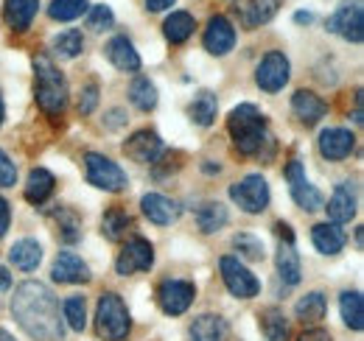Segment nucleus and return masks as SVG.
Returning a JSON list of instances; mask_svg holds the SVG:
<instances>
[{"mask_svg": "<svg viewBox=\"0 0 364 341\" xmlns=\"http://www.w3.org/2000/svg\"><path fill=\"white\" fill-rule=\"evenodd\" d=\"M140 207H143V215H146L149 221H154V224H160V227L174 224L177 215H180L177 202L168 199V196H163V193H146V196L140 199Z\"/></svg>", "mask_w": 364, "mask_h": 341, "instance_id": "a211bd4d", "label": "nucleus"}, {"mask_svg": "<svg viewBox=\"0 0 364 341\" xmlns=\"http://www.w3.org/2000/svg\"><path fill=\"white\" fill-rule=\"evenodd\" d=\"M95 325L101 339L107 341H124L132 330V319L129 310L124 305V299L118 294H101L98 308H95Z\"/></svg>", "mask_w": 364, "mask_h": 341, "instance_id": "20e7f679", "label": "nucleus"}, {"mask_svg": "<svg viewBox=\"0 0 364 341\" xmlns=\"http://www.w3.org/2000/svg\"><path fill=\"white\" fill-rule=\"evenodd\" d=\"M9 260L20 271H34L40 266V260H43V247L37 241H31V238H23L9 249Z\"/></svg>", "mask_w": 364, "mask_h": 341, "instance_id": "393cba45", "label": "nucleus"}, {"mask_svg": "<svg viewBox=\"0 0 364 341\" xmlns=\"http://www.w3.org/2000/svg\"><path fill=\"white\" fill-rule=\"evenodd\" d=\"M11 313L17 325L37 341H59L62 339V319H59V302L43 283H23L17 286L11 297Z\"/></svg>", "mask_w": 364, "mask_h": 341, "instance_id": "f257e3e1", "label": "nucleus"}, {"mask_svg": "<svg viewBox=\"0 0 364 341\" xmlns=\"http://www.w3.org/2000/svg\"><path fill=\"white\" fill-rule=\"evenodd\" d=\"M325 308H328L325 297L319 291H311V294H306V297L294 305V313H297V319L303 325H317V322L325 319Z\"/></svg>", "mask_w": 364, "mask_h": 341, "instance_id": "c756f323", "label": "nucleus"}, {"mask_svg": "<svg viewBox=\"0 0 364 341\" xmlns=\"http://www.w3.org/2000/svg\"><path fill=\"white\" fill-rule=\"evenodd\" d=\"M289 73H291L289 59H286L280 50H269V53L261 59L258 70H255V82H258V87H261L264 92H277V90L286 87Z\"/></svg>", "mask_w": 364, "mask_h": 341, "instance_id": "9d476101", "label": "nucleus"}, {"mask_svg": "<svg viewBox=\"0 0 364 341\" xmlns=\"http://www.w3.org/2000/svg\"><path fill=\"white\" fill-rule=\"evenodd\" d=\"M9 221H11V210H9V202L0 196V238L6 235V229H9Z\"/></svg>", "mask_w": 364, "mask_h": 341, "instance_id": "c03bdc74", "label": "nucleus"}, {"mask_svg": "<svg viewBox=\"0 0 364 341\" xmlns=\"http://www.w3.org/2000/svg\"><path fill=\"white\" fill-rule=\"evenodd\" d=\"M202 43H205V50L213 53V56H225V53H230L232 45H235V28H232V23H230L225 14L210 17Z\"/></svg>", "mask_w": 364, "mask_h": 341, "instance_id": "4468645a", "label": "nucleus"}, {"mask_svg": "<svg viewBox=\"0 0 364 341\" xmlns=\"http://www.w3.org/2000/svg\"><path fill=\"white\" fill-rule=\"evenodd\" d=\"M294 20H297V23H311L314 17H311L309 11H297V14H294Z\"/></svg>", "mask_w": 364, "mask_h": 341, "instance_id": "8fccbe9b", "label": "nucleus"}, {"mask_svg": "<svg viewBox=\"0 0 364 341\" xmlns=\"http://www.w3.org/2000/svg\"><path fill=\"white\" fill-rule=\"evenodd\" d=\"M353 146H356V137L348 129H325L319 134V154L325 160H345L350 157Z\"/></svg>", "mask_w": 364, "mask_h": 341, "instance_id": "f3484780", "label": "nucleus"}, {"mask_svg": "<svg viewBox=\"0 0 364 341\" xmlns=\"http://www.w3.org/2000/svg\"><path fill=\"white\" fill-rule=\"evenodd\" d=\"M274 232H277V238H280V241L294 244V232H291V227H289V224H283V221H280V224H274Z\"/></svg>", "mask_w": 364, "mask_h": 341, "instance_id": "49530a36", "label": "nucleus"}, {"mask_svg": "<svg viewBox=\"0 0 364 341\" xmlns=\"http://www.w3.org/2000/svg\"><path fill=\"white\" fill-rule=\"evenodd\" d=\"M193 28H196V20H193V14H188V11H171V14L166 17V23H163L166 40L174 45L185 43V40L193 34Z\"/></svg>", "mask_w": 364, "mask_h": 341, "instance_id": "cd10ccee", "label": "nucleus"}, {"mask_svg": "<svg viewBox=\"0 0 364 341\" xmlns=\"http://www.w3.org/2000/svg\"><path fill=\"white\" fill-rule=\"evenodd\" d=\"M53 280L68 283V286H79V283L90 280V269L76 252H59L53 260Z\"/></svg>", "mask_w": 364, "mask_h": 341, "instance_id": "2eb2a0df", "label": "nucleus"}, {"mask_svg": "<svg viewBox=\"0 0 364 341\" xmlns=\"http://www.w3.org/2000/svg\"><path fill=\"white\" fill-rule=\"evenodd\" d=\"M328 28L339 34L348 43H362L364 40V9L362 0H345L328 20Z\"/></svg>", "mask_w": 364, "mask_h": 341, "instance_id": "0eeeda50", "label": "nucleus"}, {"mask_svg": "<svg viewBox=\"0 0 364 341\" xmlns=\"http://www.w3.org/2000/svg\"><path fill=\"white\" fill-rule=\"evenodd\" d=\"M219 269H222V280H225V286H228V291L232 297L252 299L261 291V283L255 280V274L238 257H222Z\"/></svg>", "mask_w": 364, "mask_h": 341, "instance_id": "6e6552de", "label": "nucleus"}, {"mask_svg": "<svg viewBox=\"0 0 364 341\" xmlns=\"http://www.w3.org/2000/svg\"><path fill=\"white\" fill-rule=\"evenodd\" d=\"M53 185H56V179H53L50 170L34 168L28 173V182H26V199H28L31 205H43L48 196L53 193Z\"/></svg>", "mask_w": 364, "mask_h": 341, "instance_id": "a878e982", "label": "nucleus"}, {"mask_svg": "<svg viewBox=\"0 0 364 341\" xmlns=\"http://www.w3.org/2000/svg\"><path fill=\"white\" fill-rule=\"evenodd\" d=\"M328 218L331 224H348L353 215H356V196L350 190V185H339L328 202Z\"/></svg>", "mask_w": 364, "mask_h": 341, "instance_id": "5701e85b", "label": "nucleus"}, {"mask_svg": "<svg viewBox=\"0 0 364 341\" xmlns=\"http://www.w3.org/2000/svg\"><path fill=\"white\" fill-rule=\"evenodd\" d=\"M143 3H146L149 11H166V9H171L177 0H143Z\"/></svg>", "mask_w": 364, "mask_h": 341, "instance_id": "de8ad7c7", "label": "nucleus"}, {"mask_svg": "<svg viewBox=\"0 0 364 341\" xmlns=\"http://www.w3.org/2000/svg\"><path fill=\"white\" fill-rule=\"evenodd\" d=\"M261 328H264V336L267 341H286L289 339V322L283 316V310L269 308L261 313Z\"/></svg>", "mask_w": 364, "mask_h": 341, "instance_id": "f704fd0d", "label": "nucleus"}, {"mask_svg": "<svg viewBox=\"0 0 364 341\" xmlns=\"http://www.w3.org/2000/svg\"><path fill=\"white\" fill-rule=\"evenodd\" d=\"M230 199L244 210V213H264L269 207V185L261 173H250L241 182L230 188Z\"/></svg>", "mask_w": 364, "mask_h": 341, "instance_id": "423d86ee", "label": "nucleus"}, {"mask_svg": "<svg viewBox=\"0 0 364 341\" xmlns=\"http://www.w3.org/2000/svg\"><path fill=\"white\" fill-rule=\"evenodd\" d=\"M297 341H331V336L325 330H319V328H311V330H306Z\"/></svg>", "mask_w": 364, "mask_h": 341, "instance_id": "a18cd8bd", "label": "nucleus"}, {"mask_svg": "<svg viewBox=\"0 0 364 341\" xmlns=\"http://www.w3.org/2000/svg\"><path fill=\"white\" fill-rule=\"evenodd\" d=\"M274 263H277V274H280V280H283L286 286H297V283H300L303 266H300V255H297L294 244L280 241V249H277Z\"/></svg>", "mask_w": 364, "mask_h": 341, "instance_id": "b1692460", "label": "nucleus"}, {"mask_svg": "<svg viewBox=\"0 0 364 341\" xmlns=\"http://www.w3.org/2000/svg\"><path fill=\"white\" fill-rule=\"evenodd\" d=\"M129 227H132V218L124 213L121 207L107 210L104 218H101V232H104L107 241H121V238H127Z\"/></svg>", "mask_w": 364, "mask_h": 341, "instance_id": "7c9ffc66", "label": "nucleus"}, {"mask_svg": "<svg viewBox=\"0 0 364 341\" xmlns=\"http://www.w3.org/2000/svg\"><path fill=\"white\" fill-rule=\"evenodd\" d=\"M216 109H219L216 95H213V92H208V90H202V92L191 101L188 115H191V121H193V124H199V126H210V124L216 121Z\"/></svg>", "mask_w": 364, "mask_h": 341, "instance_id": "c85d7f7f", "label": "nucleus"}, {"mask_svg": "<svg viewBox=\"0 0 364 341\" xmlns=\"http://www.w3.org/2000/svg\"><path fill=\"white\" fill-rule=\"evenodd\" d=\"M56 218H59V229H62V238L68 241V244H73V241H79L82 238V232H79V218H76V213L73 210H59L56 213Z\"/></svg>", "mask_w": 364, "mask_h": 341, "instance_id": "a19ab883", "label": "nucleus"}, {"mask_svg": "<svg viewBox=\"0 0 364 341\" xmlns=\"http://www.w3.org/2000/svg\"><path fill=\"white\" fill-rule=\"evenodd\" d=\"M62 313H65V319H68V325L73 328V330H85L87 328V308H85V297H68L65 299V305H62Z\"/></svg>", "mask_w": 364, "mask_h": 341, "instance_id": "4c0bfd02", "label": "nucleus"}, {"mask_svg": "<svg viewBox=\"0 0 364 341\" xmlns=\"http://www.w3.org/2000/svg\"><path fill=\"white\" fill-rule=\"evenodd\" d=\"M291 109H294V115L303 121V124H317L319 118H325V112H328V107H325V101L314 95L311 90H297L294 95H291Z\"/></svg>", "mask_w": 364, "mask_h": 341, "instance_id": "412c9836", "label": "nucleus"}, {"mask_svg": "<svg viewBox=\"0 0 364 341\" xmlns=\"http://www.w3.org/2000/svg\"><path fill=\"white\" fill-rule=\"evenodd\" d=\"M95 104H98V87L87 85L85 92H82V98H79V112L82 115H90L92 109H95Z\"/></svg>", "mask_w": 364, "mask_h": 341, "instance_id": "37998d69", "label": "nucleus"}, {"mask_svg": "<svg viewBox=\"0 0 364 341\" xmlns=\"http://www.w3.org/2000/svg\"><path fill=\"white\" fill-rule=\"evenodd\" d=\"M232 247L238 249V255L247 257V260H264V244L252 232H238L232 238Z\"/></svg>", "mask_w": 364, "mask_h": 341, "instance_id": "58836bf2", "label": "nucleus"}, {"mask_svg": "<svg viewBox=\"0 0 364 341\" xmlns=\"http://www.w3.org/2000/svg\"><path fill=\"white\" fill-rule=\"evenodd\" d=\"M196 297V288L185 280H166L157 291V299H160V308L168 313V316H180L191 308V302Z\"/></svg>", "mask_w": 364, "mask_h": 341, "instance_id": "f8f14e48", "label": "nucleus"}, {"mask_svg": "<svg viewBox=\"0 0 364 341\" xmlns=\"http://www.w3.org/2000/svg\"><path fill=\"white\" fill-rule=\"evenodd\" d=\"M228 129H230V134H232L235 148H238L241 154H247V157L261 154V148L272 140V137L267 134V121H264V115H261L252 104L235 107L228 118Z\"/></svg>", "mask_w": 364, "mask_h": 341, "instance_id": "f03ea898", "label": "nucleus"}, {"mask_svg": "<svg viewBox=\"0 0 364 341\" xmlns=\"http://www.w3.org/2000/svg\"><path fill=\"white\" fill-rule=\"evenodd\" d=\"M3 115H6V112H3V98H0V124H3Z\"/></svg>", "mask_w": 364, "mask_h": 341, "instance_id": "603ef678", "label": "nucleus"}, {"mask_svg": "<svg viewBox=\"0 0 364 341\" xmlns=\"http://www.w3.org/2000/svg\"><path fill=\"white\" fill-rule=\"evenodd\" d=\"M286 179H289V190H291V199L297 202V207H303L306 213H314L322 207V193L306 179V170L300 160H291L286 166Z\"/></svg>", "mask_w": 364, "mask_h": 341, "instance_id": "1a4fd4ad", "label": "nucleus"}, {"mask_svg": "<svg viewBox=\"0 0 364 341\" xmlns=\"http://www.w3.org/2000/svg\"><path fill=\"white\" fill-rule=\"evenodd\" d=\"M37 9H40V0H6L3 6L6 26L11 31H28L37 17Z\"/></svg>", "mask_w": 364, "mask_h": 341, "instance_id": "6ab92c4d", "label": "nucleus"}, {"mask_svg": "<svg viewBox=\"0 0 364 341\" xmlns=\"http://www.w3.org/2000/svg\"><path fill=\"white\" fill-rule=\"evenodd\" d=\"M107 59L124 73H137L140 70V56H137L135 45L127 37H112L107 43Z\"/></svg>", "mask_w": 364, "mask_h": 341, "instance_id": "4be33fe9", "label": "nucleus"}, {"mask_svg": "<svg viewBox=\"0 0 364 341\" xmlns=\"http://www.w3.org/2000/svg\"><path fill=\"white\" fill-rule=\"evenodd\" d=\"M34 95L40 109L50 118H59L68 107V82L48 56L34 59Z\"/></svg>", "mask_w": 364, "mask_h": 341, "instance_id": "7ed1b4c3", "label": "nucleus"}, {"mask_svg": "<svg viewBox=\"0 0 364 341\" xmlns=\"http://www.w3.org/2000/svg\"><path fill=\"white\" fill-rule=\"evenodd\" d=\"M0 341H14V339H11V336H9L6 330H0Z\"/></svg>", "mask_w": 364, "mask_h": 341, "instance_id": "3c124183", "label": "nucleus"}, {"mask_svg": "<svg viewBox=\"0 0 364 341\" xmlns=\"http://www.w3.org/2000/svg\"><path fill=\"white\" fill-rule=\"evenodd\" d=\"M124 154H127L129 160H135V163H143V166L157 163V157L163 154V140L157 137V131L140 129V131H135V134L124 143Z\"/></svg>", "mask_w": 364, "mask_h": 341, "instance_id": "ddd939ff", "label": "nucleus"}, {"mask_svg": "<svg viewBox=\"0 0 364 341\" xmlns=\"http://www.w3.org/2000/svg\"><path fill=\"white\" fill-rule=\"evenodd\" d=\"M129 101L135 104L137 109H143V112L154 109L157 107V87L151 85L146 76H137L135 82L129 85Z\"/></svg>", "mask_w": 364, "mask_h": 341, "instance_id": "72a5a7b5", "label": "nucleus"}, {"mask_svg": "<svg viewBox=\"0 0 364 341\" xmlns=\"http://www.w3.org/2000/svg\"><path fill=\"white\" fill-rule=\"evenodd\" d=\"M17 182V166L9 160L6 151H0V188H11Z\"/></svg>", "mask_w": 364, "mask_h": 341, "instance_id": "79ce46f5", "label": "nucleus"}, {"mask_svg": "<svg viewBox=\"0 0 364 341\" xmlns=\"http://www.w3.org/2000/svg\"><path fill=\"white\" fill-rule=\"evenodd\" d=\"M112 23H115V14L109 6H92L87 14V28L92 31H107V28H112Z\"/></svg>", "mask_w": 364, "mask_h": 341, "instance_id": "ea45409f", "label": "nucleus"}, {"mask_svg": "<svg viewBox=\"0 0 364 341\" xmlns=\"http://www.w3.org/2000/svg\"><path fill=\"white\" fill-rule=\"evenodd\" d=\"M339 308H342V319L350 330H362L364 328V299L359 291H345L339 299Z\"/></svg>", "mask_w": 364, "mask_h": 341, "instance_id": "2f4dec72", "label": "nucleus"}, {"mask_svg": "<svg viewBox=\"0 0 364 341\" xmlns=\"http://www.w3.org/2000/svg\"><path fill=\"white\" fill-rule=\"evenodd\" d=\"M151 263H154V247L149 241H143V238H132L124 247V252L118 255V260H115V271L129 277V274H137V271H149Z\"/></svg>", "mask_w": 364, "mask_h": 341, "instance_id": "9b49d317", "label": "nucleus"}, {"mask_svg": "<svg viewBox=\"0 0 364 341\" xmlns=\"http://www.w3.org/2000/svg\"><path fill=\"white\" fill-rule=\"evenodd\" d=\"M277 3L280 0H238L235 3V14H238V23L244 28H258V26H267L277 11Z\"/></svg>", "mask_w": 364, "mask_h": 341, "instance_id": "dca6fc26", "label": "nucleus"}, {"mask_svg": "<svg viewBox=\"0 0 364 341\" xmlns=\"http://www.w3.org/2000/svg\"><path fill=\"white\" fill-rule=\"evenodd\" d=\"M82 48H85V37H82V31H76V28H68V31H62V34L53 40V50H56L62 59H76V56L82 53Z\"/></svg>", "mask_w": 364, "mask_h": 341, "instance_id": "e433bc0d", "label": "nucleus"}, {"mask_svg": "<svg viewBox=\"0 0 364 341\" xmlns=\"http://www.w3.org/2000/svg\"><path fill=\"white\" fill-rule=\"evenodd\" d=\"M85 168H87V182L95 185V188H101V190L121 193V190H127V185H129L127 170L121 168L118 163H112L109 157H104V154L90 151V154L85 157Z\"/></svg>", "mask_w": 364, "mask_h": 341, "instance_id": "39448f33", "label": "nucleus"}, {"mask_svg": "<svg viewBox=\"0 0 364 341\" xmlns=\"http://www.w3.org/2000/svg\"><path fill=\"white\" fill-rule=\"evenodd\" d=\"M87 9H90V3H87V0H50V6H48V14H50L53 20H62V23H68V20H76V17H82Z\"/></svg>", "mask_w": 364, "mask_h": 341, "instance_id": "c9c22d12", "label": "nucleus"}, {"mask_svg": "<svg viewBox=\"0 0 364 341\" xmlns=\"http://www.w3.org/2000/svg\"><path fill=\"white\" fill-rule=\"evenodd\" d=\"M196 224L202 232H219L228 224V207L219 202H208L196 210Z\"/></svg>", "mask_w": 364, "mask_h": 341, "instance_id": "473e14b6", "label": "nucleus"}, {"mask_svg": "<svg viewBox=\"0 0 364 341\" xmlns=\"http://www.w3.org/2000/svg\"><path fill=\"white\" fill-rule=\"evenodd\" d=\"M225 319L213 316V313H205L199 319H193L191 325V341H225Z\"/></svg>", "mask_w": 364, "mask_h": 341, "instance_id": "bb28decb", "label": "nucleus"}, {"mask_svg": "<svg viewBox=\"0 0 364 341\" xmlns=\"http://www.w3.org/2000/svg\"><path fill=\"white\" fill-rule=\"evenodd\" d=\"M311 241H314L317 252H322V255H339L345 249V244H348V235H345V229L339 224L325 221V224H317L311 229Z\"/></svg>", "mask_w": 364, "mask_h": 341, "instance_id": "aec40b11", "label": "nucleus"}, {"mask_svg": "<svg viewBox=\"0 0 364 341\" xmlns=\"http://www.w3.org/2000/svg\"><path fill=\"white\" fill-rule=\"evenodd\" d=\"M11 288V274L6 266H0V291H9Z\"/></svg>", "mask_w": 364, "mask_h": 341, "instance_id": "09e8293b", "label": "nucleus"}]
</instances>
